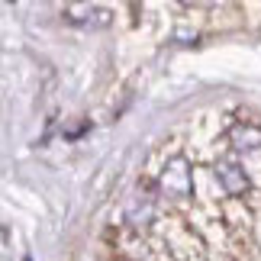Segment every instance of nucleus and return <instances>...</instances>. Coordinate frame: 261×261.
Returning <instances> with one entry per match:
<instances>
[{"mask_svg":"<svg viewBox=\"0 0 261 261\" xmlns=\"http://www.w3.org/2000/svg\"><path fill=\"white\" fill-rule=\"evenodd\" d=\"M210 174H213V180L219 184V190H223L226 197H232V200L252 197V177H248V171L232 155H216L213 162H210Z\"/></svg>","mask_w":261,"mask_h":261,"instance_id":"1","label":"nucleus"},{"mask_svg":"<svg viewBox=\"0 0 261 261\" xmlns=\"http://www.w3.org/2000/svg\"><path fill=\"white\" fill-rule=\"evenodd\" d=\"M223 142L232 152H258L261 148V123H255V119H229L223 129Z\"/></svg>","mask_w":261,"mask_h":261,"instance_id":"2","label":"nucleus"}]
</instances>
